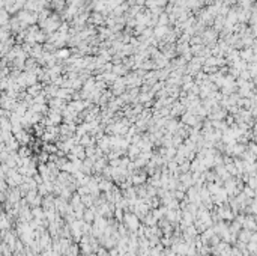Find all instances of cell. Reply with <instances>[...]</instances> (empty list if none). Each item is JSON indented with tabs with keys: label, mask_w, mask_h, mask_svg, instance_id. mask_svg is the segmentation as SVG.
I'll use <instances>...</instances> for the list:
<instances>
[{
	"label": "cell",
	"mask_w": 257,
	"mask_h": 256,
	"mask_svg": "<svg viewBox=\"0 0 257 256\" xmlns=\"http://www.w3.org/2000/svg\"><path fill=\"white\" fill-rule=\"evenodd\" d=\"M57 54H59V57H66V56H68V54H69V53H68V51H66V50H62V51H59V53H57Z\"/></svg>",
	"instance_id": "1"
}]
</instances>
